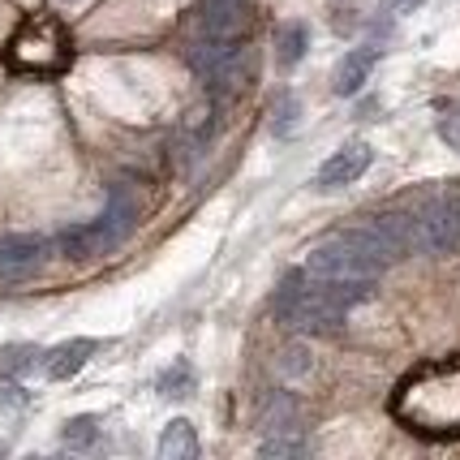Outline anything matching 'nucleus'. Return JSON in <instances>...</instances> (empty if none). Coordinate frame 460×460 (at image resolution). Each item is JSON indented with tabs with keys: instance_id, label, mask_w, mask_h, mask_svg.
Returning <instances> with one entry per match:
<instances>
[{
	"instance_id": "nucleus-1",
	"label": "nucleus",
	"mask_w": 460,
	"mask_h": 460,
	"mask_svg": "<svg viewBox=\"0 0 460 460\" xmlns=\"http://www.w3.org/2000/svg\"><path fill=\"white\" fill-rule=\"evenodd\" d=\"M392 418L426 439L460 435V361H430L401 379L392 396Z\"/></svg>"
},
{
	"instance_id": "nucleus-8",
	"label": "nucleus",
	"mask_w": 460,
	"mask_h": 460,
	"mask_svg": "<svg viewBox=\"0 0 460 460\" xmlns=\"http://www.w3.org/2000/svg\"><path fill=\"white\" fill-rule=\"evenodd\" d=\"M91 224H95V233H100L103 254H112V250H120V245L129 241V233L138 228V202L129 199L125 190H117L112 202L103 207V216L100 220H91Z\"/></svg>"
},
{
	"instance_id": "nucleus-14",
	"label": "nucleus",
	"mask_w": 460,
	"mask_h": 460,
	"mask_svg": "<svg viewBox=\"0 0 460 460\" xmlns=\"http://www.w3.org/2000/svg\"><path fill=\"white\" fill-rule=\"evenodd\" d=\"M305 48H310V31H305L301 22H284L280 31H276V57H280V69H297L301 57H305Z\"/></svg>"
},
{
	"instance_id": "nucleus-18",
	"label": "nucleus",
	"mask_w": 460,
	"mask_h": 460,
	"mask_svg": "<svg viewBox=\"0 0 460 460\" xmlns=\"http://www.w3.org/2000/svg\"><path fill=\"white\" fill-rule=\"evenodd\" d=\"M95 435H100V421L95 418H69L65 421V447H91L95 443Z\"/></svg>"
},
{
	"instance_id": "nucleus-19",
	"label": "nucleus",
	"mask_w": 460,
	"mask_h": 460,
	"mask_svg": "<svg viewBox=\"0 0 460 460\" xmlns=\"http://www.w3.org/2000/svg\"><path fill=\"white\" fill-rule=\"evenodd\" d=\"M301 452H305V443L297 435H271L262 443V456H301Z\"/></svg>"
},
{
	"instance_id": "nucleus-7",
	"label": "nucleus",
	"mask_w": 460,
	"mask_h": 460,
	"mask_svg": "<svg viewBox=\"0 0 460 460\" xmlns=\"http://www.w3.org/2000/svg\"><path fill=\"white\" fill-rule=\"evenodd\" d=\"M48 259V241L35 233H9L0 237V280H31Z\"/></svg>"
},
{
	"instance_id": "nucleus-10",
	"label": "nucleus",
	"mask_w": 460,
	"mask_h": 460,
	"mask_svg": "<svg viewBox=\"0 0 460 460\" xmlns=\"http://www.w3.org/2000/svg\"><path fill=\"white\" fill-rule=\"evenodd\" d=\"M95 349H100V344L86 341V336H82V341L57 344V349H52V353L43 358V375H48V379H74L82 366L91 361V353H95Z\"/></svg>"
},
{
	"instance_id": "nucleus-23",
	"label": "nucleus",
	"mask_w": 460,
	"mask_h": 460,
	"mask_svg": "<svg viewBox=\"0 0 460 460\" xmlns=\"http://www.w3.org/2000/svg\"><path fill=\"white\" fill-rule=\"evenodd\" d=\"M305 370V349H288V375H301Z\"/></svg>"
},
{
	"instance_id": "nucleus-16",
	"label": "nucleus",
	"mask_w": 460,
	"mask_h": 460,
	"mask_svg": "<svg viewBox=\"0 0 460 460\" xmlns=\"http://www.w3.org/2000/svg\"><path fill=\"white\" fill-rule=\"evenodd\" d=\"M40 349H35V344H4V349H0V375H13V379H18V375H31V370H35V366H40Z\"/></svg>"
},
{
	"instance_id": "nucleus-12",
	"label": "nucleus",
	"mask_w": 460,
	"mask_h": 460,
	"mask_svg": "<svg viewBox=\"0 0 460 460\" xmlns=\"http://www.w3.org/2000/svg\"><path fill=\"white\" fill-rule=\"evenodd\" d=\"M57 250L65 259L74 262H86V259H103V245H100V233L95 224H69L57 233Z\"/></svg>"
},
{
	"instance_id": "nucleus-11",
	"label": "nucleus",
	"mask_w": 460,
	"mask_h": 460,
	"mask_svg": "<svg viewBox=\"0 0 460 460\" xmlns=\"http://www.w3.org/2000/svg\"><path fill=\"white\" fill-rule=\"evenodd\" d=\"M375 60H379L375 48H353V52L336 65L332 91H336V95H358L361 86H366V78H370V69H375Z\"/></svg>"
},
{
	"instance_id": "nucleus-6",
	"label": "nucleus",
	"mask_w": 460,
	"mask_h": 460,
	"mask_svg": "<svg viewBox=\"0 0 460 460\" xmlns=\"http://www.w3.org/2000/svg\"><path fill=\"white\" fill-rule=\"evenodd\" d=\"M250 26V0H202L194 9V40H241Z\"/></svg>"
},
{
	"instance_id": "nucleus-9",
	"label": "nucleus",
	"mask_w": 460,
	"mask_h": 460,
	"mask_svg": "<svg viewBox=\"0 0 460 460\" xmlns=\"http://www.w3.org/2000/svg\"><path fill=\"white\" fill-rule=\"evenodd\" d=\"M370 160H375V151H370L366 142H344L341 151L319 168L314 185H319V190H344V185H353V181L370 168Z\"/></svg>"
},
{
	"instance_id": "nucleus-20",
	"label": "nucleus",
	"mask_w": 460,
	"mask_h": 460,
	"mask_svg": "<svg viewBox=\"0 0 460 460\" xmlns=\"http://www.w3.org/2000/svg\"><path fill=\"white\" fill-rule=\"evenodd\" d=\"M293 117H297V100L284 95L280 108H276V134H288V129H293Z\"/></svg>"
},
{
	"instance_id": "nucleus-22",
	"label": "nucleus",
	"mask_w": 460,
	"mask_h": 460,
	"mask_svg": "<svg viewBox=\"0 0 460 460\" xmlns=\"http://www.w3.org/2000/svg\"><path fill=\"white\" fill-rule=\"evenodd\" d=\"M383 4H387L392 13H413V9H421L426 0H383Z\"/></svg>"
},
{
	"instance_id": "nucleus-15",
	"label": "nucleus",
	"mask_w": 460,
	"mask_h": 460,
	"mask_svg": "<svg viewBox=\"0 0 460 460\" xmlns=\"http://www.w3.org/2000/svg\"><path fill=\"white\" fill-rule=\"evenodd\" d=\"M262 430H267V435H297V430H301L297 401H293L288 392H280V396L271 401V409L262 413Z\"/></svg>"
},
{
	"instance_id": "nucleus-5",
	"label": "nucleus",
	"mask_w": 460,
	"mask_h": 460,
	"mask_svg": "<svg viewBox=\"0 0 460 460\" xmlns=\"http://www.w3.org/2000/svg\"><path fill=\"white\" fill-rule=\"evenodd\" d=\"M413 224H418V250H426V254H452L460 245V199L421 202Z\"/></svg>"
},
{
	"instance_id": "nucleus-17",
	"label": "nucleus",
	"mask_w": 460,
	"mask_h": 460,
	"mask_svg": "<svg viewBox=\"0 0 460 460\" xmlns=\"http://www.w3.org/2000/svg\"><path fill=\"white\" fill-rule=\"evenodd\" d=\"M155 387H160V396H168V401L190 396V392H194V370H190V361H172V366L160 375Z\"/></svg>"
},
{
	"instance_id": "nucleus-21",
	"label": "nucleus",
	"mask_w": 460,
	"mask_h": 460,
	"mask_svg": "<svg viewBox=\"0 0 460 460\" xmlns=\"http://www.w3.org/2000/svg\"><path fill=\"white\" fill-rule=\"evenodd\" d=\"M439 134L452 142V146H460V112H456V117H443L439 120Z\"/></svg>"
},
{
	"instance_id": "nucleus-13",
	"label": "nucleus",
	"mask_w": 460,
	"mask_h": 460,
	"mask_svg": "<svg viewBox=\"0 0 460 460\" xmlns=\"http://www.w3.org/2000/svg\"><path fill=\"white\" fill-rule=\"evenodd\" d=\"M160 456L164 460H194L199 456V435H194V426L185 418L168 421L160 435Z\"/></svg>"
},
{
	"instance_id": "nucleus-2",
	"label": "nucleus",
	"mask_w": 460,
	"mask_h": 460,
	"mask_svg": "<svg viewBox=\"0 0 460 460\" xmlns=\"http://www.w3.org/2000/svg\"><path fill=\"white\" fill-rule=\"evenodd\" d=\"M301 271H305V280L314 284V288H323L327 297L344 301V305L375 297V280H379V271L361 259V254H353V250L344 245L341 233L319 241V245L310 250V259H305Z\"/></svg>"
},
{
	"instance_id": "nucleus-3",
	"label": "nucleus",
	"mask_w": 460,
	"mask_h": 460,
	"mask_svg": "<svg viewBox=\"0 0 460 460\" xmlns=\"http://www.w3.org/2000/svg\"><path fill=\"white\" fill-rule=\"evenodd\" d=\"M276 319L301 336H336L344 327V301L314 288L305 271H284L276 284Z\"/></svg>"
},
{
	"instance_id": "nucleus-4",
	"label": "nucleus",
	"mask_w": 460,
	"mask_h": 460,
	"mask_svg": "<svg viewBox=\"0 0 460 460\" xmlns=\"http://www.w3.org/2000/svg\"><path fill=\"white\" fill-rule=\"evenodd\" d=\"M69 57H74L69 31L48 13H35V18L22 22L18 35L9 40V52H4V60L18 74H60L69 65Z\"/></svg>"
}]
</instances>
